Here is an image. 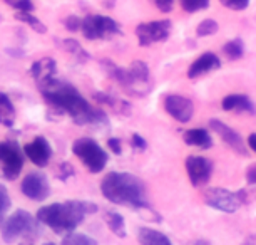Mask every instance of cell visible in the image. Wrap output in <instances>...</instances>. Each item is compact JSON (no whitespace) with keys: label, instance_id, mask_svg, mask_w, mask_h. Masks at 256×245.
<instances>
[{"label":"cell","instance_id":"1","mask_svg":"<svg viewBox=\"0 0 256 245\" xmlns=\"http://www.w3.org/2000/svg\"><path fill=\"white\" fill-rule=\"evenodd\" d=\"M42 96L50 108L62 114L70 116L77 124L80 126H100V124H108V116L104 111L94 108L84 99L79 91L69 83L59 79H52L49 83L38 86Z\"/></svg>","mask_w":256,"mask_h":245},{"label":"cell","instance_id":"2","mask_svg":"<svg viewBox=\"0 0 256 245\" xmlns=\"http://www.w3.org/2000/svg\"><path fill=\"white\" fill-rule=\"evenodd\" d=\"M98 206L90 201L72 200L64 203H50L37 212V220L56 233H70L82 223L88 213H94Z\"/></svg>","mask_w":256,"mask_h":245},{"label":"cell","instance_id":"3","mask_svg":"<svg viewBox=\"0 0 256 245\" xmlns=\"http://www.w3.org/2000/svg\"><path fill=\"white\" fill-rule=\"evenodd\" d=\"M104 198L116 205H129L132 208H151L146 201V188L138 176L131 173H109L100 185Z\"/></svg>","mask_w":256,"mask_h":245},{"label":"cell","instance_id":"4","mask_svg":"<svg viewBox=\"0 0 256 245\" xmlns=\"http://www.w3.org/2000/svg\"><path fill=\"white\" fill-rule=\"evenodd\" d=\"M104 66L108 69L109 76L114 81L122 86L129 94L132 96H146L151 91V76H149V67L142 61L132 62L128 69L112 64L110 61H104Z\"/></svg>","mask_w":256,"mask_h":245},{"label":"cell","instance_id":"5","mask_svg":"<svg viewBox=\"0 0 256 245\" xmlns=\"http://www.w3.org/2000/svg\"><path fill=\"white\" fill-rule=\"evenodd\" d=\"M40 233V225L26 210H17L4 222L2 238L4 242L12 243L22 237H37Z\"/></svg>","mask_w":256,"mask_h":245},{"label":"cell","instance_id":"6","mask_svg":"<svg viewBox=\"0 0 256 245\" xmlns=\"http://www.w3.org/2000/svg\"><path fill=\"white\" fill-rule=\"evenodd\" d=\"M72 151L90 173L102 171L108 165V153L99 146V143H96L90 138H79L72 145Z\"/></svg>","mask_w":256,"mask_h":245},{"label":"cell","instance_id":"7","mask_svg":"<svg viewBox=\"0 0 256 245\" xmlns=\"http://www.w3.org/2000/svg\"><path fill=\"white\" fill-rule=\"evenodd\" d=\"M204 201L211 208L224 213H233L246 203V191H230L226 188H208Z\"/></svg>","mask_w":256,"mask_h":245},{"label":"cell","instance_id":"8","mask_svg":"<svg viewBox=\"0 0 256 245\" xmlns=\"http://www.w3.org/2000/svg\"><path fill=\"white\" fill-rule=\"evenodd\" d=\"M80 31L86 39L98 41V39H112L114 36H119L120 29L119 24L110 17L106 16H89L82 19Z\"/></svg>","mask_w":256,"mask_h":245},{"label":"cell","instance_id":"9","mask_svg":"<svg viewBox=\"0 0 256 245\" xmlns=\"http://www.w3.org/2000/svg\"><path fill=\"white\" fill-rule=\"evenodd\" d=\"M24 166V156L16 141L0 143V176L4 180L14 181L20 175Z\"/></svg>","mask_w":256,"mask_h":245},{"label":"cell","instance_id":"10","mask_svg":"<svg viewBox=\"0 0 256 245\" xmlns=\"http://www.w3.org/2000/svg\"><path fill=\"white\" fill-rule=\"evenodd\" d=\"M171 34V22L169 21H154V22H146L139 24L136 27V36L141 46H151L156 42L166 41Z\"/></svg>","mask_w":256,"mask_h":245},{"label":"cell","instance_id":"11","mask_svg":"<svg viewBox=\"0 0 256 245\" xmlns=\"http://www.w3.org/2000/svg\"><path fill=\"white\" fill-rule=\"evenodd\" d=\"M186 171L190 176V181L194 186L206 185L211 178L212 163L204 156H188L186 158Z\"/></svg>","mask_w":256,"mask_h":245},{"label":"cell","instance_id":"12","mask_svg":"<svg viewBox=\"0 0 256 245\" xmlns=\"http://www.w3.org/2000/svg\"><path fill=\"white\" fill-rule=\"evenodd\" d=\"M22 193L30 200L42 201L50 195V185L42 173H28L22 181Z\"/></svg>","mask_w":256,"mask_h":245},{"label":"cell","instance_id":"13","mask_svg":"<svg viewBox=\"0 0 256 245\" xmlns=\"http://www.w3.org/2000/svg\"><path fill=\"white\" fill-rule=\"evenodd\" d=\"M164 108H166V111L180 123H188L192 118V114H194L192 101L190 98H186V96H180V94L166 96V99H164Z\"/></svg>","mask_w":256,"mask_h":245},{"label":"cell","instance_id":"14","mask_svg":"<svg viewBox=\"0 0 256 245\" xmlns=\"http://www.w3.org/2000/svg\"><path fill=\"white\" fill-rule=\"evenodd\" d=\"M24 153L36 166H46L52 156V148L44 136H37L24 146Z\"/></svg>","mask_w":256,"mask_h":245},{"label":"cell","instance_id":"15","mask_svg":"<svg viewBox=\"0 0 256 245\" xmlns=\"http://www.w3.org/2000/svg\"><path fill=\"white\" fill-rule=\"evenodd\" d=\"M210 128L212 129V131L218 133L221 136V139H223L228 146L233 148L234 151L241 153V155H246V145H244L243 138H241L233 128H230L228 124H224L223 121H220V119H211Z\"/></svg>","mask_w":256,"mask_h":245},{"label":"cell","instance_id":"16","mask_svg":"<svg viewBox=\"0 0 256 245\" xmlns=\"http://www.w3.org/2000/svg\"><path fill=\"white\" fill-rule=\"evenodd\" d=\"M220 67H221L220 57L216 54H212V52H204V54H201L190 66V69H188V78L196 79V78H200V76H202V74H208V73H211V71H214V69H220Z\"/></svg>","mask_w":256,"mask_h":245},{"label":"cell","instance_id":"17","mask_svg":"<svg viewBox=\"0 0 256 245\" xmlns=\"http://www.w3.org/2000/svg\"><path fill=\"white\" fill-rule=\"evenodd\" d=\"M56 73H57V64L52 57H42L37 62H34L30 67V76L36 79L37 86H42L52 81L56 78Z\"/></svg>","mask_w":256,"mask_h":245},{"label":"cell","instance_id":"18","mask_svg":"<svg viewBox=\"0 0 256 245\" xmlns=\"http://www.w3.org/2000/svg\"><path fill=\"white\" fill-rule=\"evenodd\" d=\"M224 111H238V113H254L256 109L251 99L244 94H230L221 103Z\"/></svg>","mask_w":256,"mask_h":245},{"label":"cell","instance_id":"19","mask_svg":"<svg viewBox=\"0 0 256 245\" xmlns=\"http://www.w3.org/2000/svg\"><path fill=\"white\" fill-rule=\"evenodd\" d=\"M182 139H184L186 145L198 146V148H201V150H208V148H211L212 145L210 133H208L204 128L188 129V131H184V134H182Z\"/></svg>","mask_w":256,"mask_h":245},{"label":"cell","instance_id":"20","mask_svg":"<svg viewBox=\"0 0 256 245\" xmlns=\"http://www.w3.org/2000/svg\"><path fill=\"white\" fill-rule=\"evenodd\" d=\"M138 240L141 245H172L166 233L158 232V230L142 227L138 232Z\"/></svg>","mask_w":256,"mask_h":245},{"label":"cell","instance_id":"21","mask_svg":"<svg viewBox=\"0 0 256 245\" xmlns=\"http://www.w3.org/2000/svg\"><path fill=\"white\" fill-rule=\"evenodd\" d=\"M16 108H14L10 98L7 94L0 93V124H4L6 128H12L16 123Z\"/></svg>","mask_w":256,"mask_h":245},{"label":"cell","instance_id":"22","mask_svg":"<svg viewBox=\"0 0 256 245\" xmlns=\"http://www.w3.org/2000/svg\"><path fill=\"white\" fill-rule=\"evenodd\" d=\"M96 99H98L99 103L106 104L108 108H110L112 111L119 113V114H126V116H129V114H131V104H129L128 101H124V99H118V98H114V96L102 94V93L96 94Z\"/></svg>","mask_w":256,"mask_h":245},{"label":"cell","instance_id":"23","mask_svg":"<svg viewBox=\"0 0 256 245\" xmlns=\"http://www.w3.org/2000/svg\"><path fill=\"white\" fill-rule=\"evenodd\" d=\"M106 222H108V227L112 230V233H116L118 237H126V222L122 215L118 212H108Z\"/></svg>","mask_w":256,"mask_h":245},{"label":"cell","instance_id":"24","mask_svg":"<svg viewBox=\"0 0 256 245\" xmlns=\"http://www.w3.org/2000/svg\"><path fill=\"white\" fill-rule=\"evenodd\" d=\"M223 52H224V56L231 61H236V59H240V57H243V54H244L243 41L233 39V41L226 42L224 47H223Z\"/></svg>","mask_w":256,"mask_h":245},{"label":"cell","instance_id":"25","mask_svg":"<svg viewBox=\"0 0 256 245\" xmlns=\"http://www.w3.org/2000/svg\"><path fill=\"white\" fill-rule=\"evenodd\" d=\"M16 19H17V21H20V22H26L28 27H32L34 31L38 32V34H46L47 32V27L40 21H38L37 17H34L30 12H17Z\"/></svg>","mask_w":256,"mask_h":245},{"label":"cell","instance_id":"26","mask_svg":"<svg viewBox=\"0 0 256 245\" xmlns=\"http://www.w3.org/2000/svg\"><path fill=\"white\" fill-rule=\"evenodd\" d=\"M62 47L69 52V54H72L74 57H77L80 62H84V61H88L89 59V54L86 52L84 49H82V46L79 44L77 41L74 39H66V41H62Z\"/></svg>","mask_w":256,"mask_h":245},{"label":"cell","instance_id":"27","mask_svg":"<svg viewBox=\"0 0 256 245\" xmlns=\"http://www.w3.org/2000/svg\"><path fill=\"white\" fill-rule=\"evenodd\" d=\"M62 245H98V242L86 233L70 232V233L66 235L64 240H62Z\"/></svg>","mask_w":256,"mask_h":245},{"label":"cell","instance_id":"28","mask_svg":"<svg viewBox=\"0 0 256 245\" xmlns=\"http://www.w3.org/2000/svg\"><path fill=\"white\" fill-rule=\"evenodd\" d=\"M10 196H8V191L6 190V186L0 185V227L6 222V213L10 208Z\"/></svg>","mask_w":256,"mask_h":245},{"label":"cell","instance_id":"29","mask_svg":"<svg viewBox=\"0 0 256 245\" xmlns=\"http://www.w3.org/2000/svg\"><path fill=\"white\" fill-rule=\"evenodd\" d=\"M218 22L216 21H212V19H206V21H202L200 26H198L196 29V34L200 37H204V36H212V34H216L218 32Z\"/></svg>","mask_w":256,"mask_h":245},{"label":"cell","instance_id":"30","mask_svg":"<svg viewBox=\"0 0 256 245\" xmlns=\"http://www.w3.org/2000/svg\"><path fill=\"white\" fill-rule=\"evenodd\" d=\"M181 7L186 12H198L210 7V0H181Z\"/></svg>","mask_w":256,"mask_h":245},{"label":"cell","instance_id":"31","mask_svg":"<svg viewBox=\"0 0 256 245\" xmlns=\"http://www.w3.org/2000/svg\"><path fill=\"white\" fill-rule=\"evenodd\" d=\"M220 2L231 11H244L250 6V0H220Z\"/></svg>","mask_w":256,"mask_h":245},{"label":"cell","instance_id":"32","mask_svg":"<svg viewBox=\"0 0 256 245\" xmlns=\"http://www.w3.org/2000/svg\"><path fill=\"white\" fill-rule=\"evenodd\" d=\"M66 24V29L67 31H70V32H76V31H79L80 29V24H82V19H79L77 16H69L64 21Z\"/></svg>","mask_w":256,"mask_h":245},{"label":"cell","instance_id":"33","mask_svg":"<svg viewBox=\"0 0 256 245\" xmlns=\"http://www.w3.org/2000/svg\"><path fill=\"white\" fill-rule=\"evenodd\" d=\"M14 7H16L18 12H32L34 11L32 0H17V2L14 4Z\"/></svg>","mask_w":256,"mask_h":245},{"label":"cell","instance_id":"34","mask_svg":"<svg viewBox=\"0 0 256 245\" xmlns=\"http://www.w3.org/2000/svg\"><path fill=\"white\" fill-rule=\"evenodd\" d=\"M131 143H132L134 150H139V151L146 150V146H148V145H146V141H144V138H142V136H139V134H132Z\"/></svg>","mask_w":256,"mask_h":245},{"label":"cell","instance_id":"35","mask_svg":"<svg viewBox=\"0 0 256 245\" xmlns=\"http://www.w3.org/2000/svg\"><path fill=\"white\" fill-rule=\"evenodd\" d=\"M154 4H156L158 9L161 12H169L172 9V4H174V0H154Z\"/></svg>","mask_w":256,"mask_h":245},{"label":"cell","instance_id":"36","mask_svg":"<svg viewBox=\"0 0 256 245\" xmlns=\"http://www.w3.org/2000/svg\"><path fill=\"white\" fill-rule=\"evenodd\" d=\"M109 148L112 150V153H116V155H120L122 153V146H120V139L119 138H110L108 141Z\"/></svg>","mask_w":256,"mask_h":245},{"label":"cell","instance_id":"37","mask_svg":"<svg viewBox=\"0 0 256 245\" xmlns=\"http://www.w3.org/2000/svg\"><path fill=\"white\" fill-rule=\"evenodd\" d=\"M59 178H62V180H66L67 176H70V175H74V170L70 168V165H67V163H64V165H60L59 166Z\"/></svg>","mask_w":256,"mask_h":245},{"label":"cell","instance_id":"38","mask_svg":"<svg viewBox=\"0 0 256 245\" xmlns=\"http://www.w3.org/2000/svg\"><path fill=\"white\" fill-rule=\"evenodd\" d=\"M246 180L250 185H256V165H251L246 171Z\"/></svg>","mask_w":256,"mask_h":245},{"label":"cell","instance_id":"39","mask_svg":"<svg viewBox=\"0 0 256 245\" xmlns=\"http://www.w3.org/2000/svg\"><path fill=\"white\" fill-rule=\"evenodd\" d=\"M246 141H248V146L251 148V150L256 153V133H251Z\"/></svg>","mask_w":256,"mask_h":245},{"label":"cell","instance_id":"40","mask_svg":"<svg viewBox=\"0 0 256 245\" xmlns=\"http://www.w3.org/2000/svg\"><path fill=\"white\" fill-rule=\"evenodd\" d=\"M194 245H211L210 242H206V240H198Z\"/></svg>","mask_w":256,"mask_h":245},{"label":"cell","instance_id":"41","mask_svg":"<svg viewBox=\"0 0 256 245\" xmlns=\"http://www.w3.org/2000/svg\"><path fill=\"white\" fill-rule=\"evenodd\" d=\"M46 245H56V243H52V242H49V243H46Z\"/></svg>","mask_w":256,"mask_h":245},{"label":"cell","instance_id":"42","mask_svg":"<svg viewBox=\"0 0 256 245\" xmlns=\"http://www.w3.org/2000/svg\"><path fill=\"white\" fill-rule=\"evenodd\" d=\"M24 245H27V243H24Z\"/></svg>","mask_w":256,"mask_h":245}]
</instances>
